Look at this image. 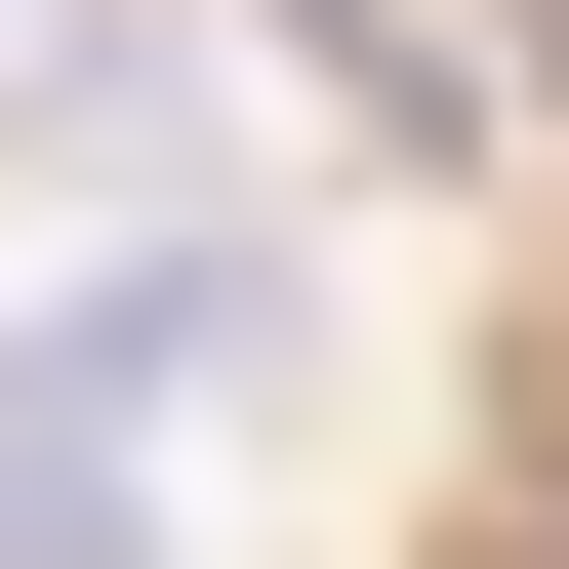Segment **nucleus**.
<instances>
[{"instance_id":"nucleus-1","label":"nucleus","mask_w":569,"mask_h":569,"mask_svg":"<svg viewBox=\"0 0 569 569\" xmlns=\"http://www.w3.org/2000/svg\"><path fill=\"white\" fill-rule=\"evenodd\" d=\"M284 326H326V284H284V203H82V244L0 284V569H203Z\"/></svg>"}]
</instances>
